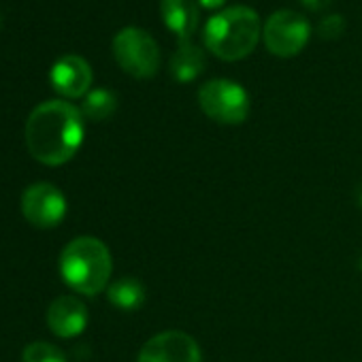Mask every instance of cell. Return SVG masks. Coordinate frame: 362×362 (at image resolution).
Here are the masks:
<instances>
[{
    "label": "cell",
    "instance_id": "1",
    "mask_svg": "<svg viewBox=\"0 0 362 362\" xmlns=\"http://www.w3.org/2000/svg\"><path fill=\"white\" fill-rule=\"evenodd\" d=\"M26 147L30 156L47 166L73 160L83 143L81 109L66 100H47L33 109L26 119Z\"/></svg>",
    "mask_w": 362,
    "mask_h": 362
},
{
    "label": "cell",
    "instance_id": "2",
    "mask_svg": "<svg viewBox=\"0 0 362 362\" xmlns=\"http://www.w3.org/2000/svg\"><path fill=\"white\" fill-rule=\"evenodd\" d=\"M260 35L262 24L258 13L252 7L239 5L216 13L203 30V41L216 58L237 62L254 52Z\"/></svg>",
    "mask_w": 362,
    "mask_h": 362
},
{
    "label": "cell",
    "instance_id": "3",
    "mask_svg": "<svg viewBox=\"0 0 362 362\" xmlns=\"http://www.w3.org/2000/svg\"><path fill=\"white\" fill-rule=\"evenodd\" d=\"M111 273V252L96 237H77L60 254V275L64 284L83 296H96L109 288Z\"/></svg>",
    "mask_w": 362,
    "mask_h": 362
},
{
    "label": "cell",
    "instance_id": "4",
    "mask_svg": "<svg viewBox=\"0 0 362 362\" xmlns=\"http://www.w3.org/2000/svg\"><path fill=\"white\" fill-rule=\"evenodd\" d=\"M113 56L124 73L134 79H149L160 69L158 43L145 30L128 26L113 39Z\"/></svg>",
    "mask_w": 362,
    "mask_h": 362
},
{
    "label": "cell",
    "instance_id": "5",
    "mask_svg": "<svg viewBox=\"0 0 362 362\" xmlns=\"http://www.w3.org/2000/svg\"><path fill=\"white\" fill-rule=\"evenodd\" d=\"M199 105L218 124L237 126L250 115V96L243 86L230 79H211L199 90Z\"/></svg>",
    "mask_w": 362,
    "mask_h": 362
},
{
    "label": "cell",
    "instance_id": "6",
    "mask_svg": "<svg viewBox=\"0 0 362 362\" xmlns=\"http://www.w3.org/2000/svg\"><path fill=\"white\" fill-rule=\"evenodd\" d=\"M309 22L294 11H275L262 26V39L271 54L279 58H292L309 41Z\"/></svg>",
    "mask_w": 362,
    "mask_h": 362
},
{
    "label": "cell",
    "instance_id": "7",
    "mask_svg": "<svg viewBox=\"0 0 362 362\" xmlns=\"http://www.w3.org/2000/svg\"><path fill=\"white\" fill-rule=\"evenodd\" d=\"M22 214L37 228H56L66 216V197L47 181H39L24 190Z\"/></svg>",
    "mask_w": 362,
    "mask_h": 362
},
{
    "label": "cell",
    "instance_id": "8",
    "mask_svg": "<svg viewBox=\"0 0 362 362\" xmlns=\"http://www.w3.org/2000/svg\"><path fill=\"white\" fill-rule=\"evenodd\" d=\"M136 362H203V354L197 339L188 332L164 330L141 347Z\"/></svg>",
    "mask_w": 362,
    "mask_h": 362
},
{
    "label": "cell",
    "instance_id": "9",
    "mask_svg": "<svg viewBox=\"0 0 362 362\" xmlns=\"http://www.w3.org/2000/svg\"><path fill=\"white\" fill-rule=\"evenodd\" d=\"M52 88L64 98H81L92 86V66L81 56H62L49 73Z\"/></svg>",
    "mask_w": 362,
    "mask_h": 362
},
{
    "label": "cell",
    "instance_id": "10",
    "mask_svg": "<svg viewBox=\"0 0 362 362\" xmlns=\"http://www.w3.org/2000/svg\"><path fill=\"white\" fill-rule=\"evenodd\" d=\"M88 307L77 296H58L47 309V326L60 339L79 337L88 326Z\"/></svg>",
    "mask_w": 362,
    "mask_h": 362
},
{
    "label": "cell",
    "instance_id": "11",
    "mask_svg": "<svg viewBox=\"0 0 362 362\" xmlns=\"http://www.w3.org/2000/svg\"><path fill=\"white\" fill-rule=\"evenodd\" d=\"M197 0H162L160 16L166 28L179 39V43L192 41V35L199 28L201 11Z\"/></svg>",
    "mask_w": 362,
    "mask_h": 362
},
{
    "label": "cell",
    "instance_id": "12",
    "mask_svg": "<svg viewBox=\"0 0 362 362\" xmlns=\"http://www.w3.org/2000/svg\"><path fill=\"white\" fill-rule=\"evenodd\" d=\"M205 71V54L192 41L179 43L170 58V75L179 83H190Z\"/></svg>",
    "mask_w": 362,
    "mask_h": 362
},
{
    "label": "cell",
    "instance_id": "13",
    "mask_svg": "<svg viewBox=\"0 0 362 362\" xmlns=\"http://www.w3.org/2000/svg\"><path fill=\"white\" fill-rule=\"evenodd\" d=\"M107 298L119 311H136L145 303V286L134 277H119L109 284Z\"/></svg>",
    "mask_w": 362,
    "mask_h": 362
},
{
    "label": "cell",
    "instance_id": "14",
    "mask_svg": "<svg viewBox=\"0 0 362 362\" xmlns=\"http://www.w3.org/2000/svg\"><path fill=\"white\" fill-rule=\"evenodd\" d=\"M115 109H117V98L111 90H105V88L90 90L81 103V115L83 119H90V122L109 119L115 113Z\"/></svg>",
    "mask_w": 362,
    "mask_h": 362
},
{
    "label": "cell",
    "instance_id": "15",
    "mask_svg": "<svg viewBox=\"0 0 362 362\" xmlns=\"http://www.w3.org/2000/svg\"><path fill=\"white\" fill-rule=\"evenodd\" d=\"M22 362H66V356L60 347H56L52 343L35 341L24 349Z\"/></svg>",
    "mask_w": 362,
    "mask_h": 362
},
{
    "label": "cell",
    "instance_id": "16",
    "mask_svg": "<svg viewBox=\"0 0 362 362\" xmlns=\"http://www.w3.org/2000/svg\"><path fill=\"white\" fill-rule=\"evenodd\" d=\"M317 33L322 39H339L345 33V20L337 13H330L320 22Z\"/></svg>",
    "mask_w": 362,
    "mask_h": 362
},
{
    "label": "cell",
    "instance_id": "17",
    "mask_svg": "<svg viewBox=\"0 0 362 362\" xmlns=\"http://www.w3.org/2000/svg\"><path fill=\"white\" fill-rule=\"evenodd\" d=\"M300 3H303L309 11H324L326 7H330L332 0H300Z\"/></svg>",
    "mask_w": 362,
    "mask_h": 362
},
{
    "label": "cell",
    "instance_id": "18",
    "mask_svg": "<svg viewBox=\"0 0 362 362\" xmlns=\"http://www.w3.org/2000/svg\"><path fill=\"white\" fill-rule=\"evenodd\" d=\"M226 0H199V5L205 7V9H220Z\"/></svg>",
    "mask_w": 362,
    "mask_h": 362
},
{
    "label": "cell",
    "instance_id": "19",
    "mask_svg": "<svg viewBox=\"0 0 362 362\" xmlns=\"http://www.w3.org/2000/svg\"><path fill=\"white\" fill-rule=\"evenodd\" d=\"M358 205L362 207V184L358 186Z\"/></svg>",
    "mask_w": 362,
    "mask_h": 362
}]
</instances>
